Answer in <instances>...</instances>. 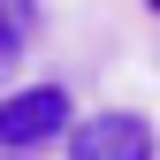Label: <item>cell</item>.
<instances>
[{
  "label": "cell",
  "instance_id": "6da1fadb",
  "mask_svg": "<svg viewBox=\"0 0 160 160\" xmlns=\"http://www.w3.org/2000/svg\"><path fill=\"white\" fill-rule=\"evenodd\" d=\"M61 130H69V92L61 84H31V92L0 99V152H31Z\"/></svg>",
  "mask_w": 160,
  "mask_h": 160
},
{
  "label": "cell",
  "instance_id": "7a4b0ae2",
  "mask_svg": "<svg viewBox=\"0 0 160 160\" xmlns=\"http://www.w3.org/2000/svg\"><path fill=\"white\" fill-rule=\"evenodd\" d=\"M152 122L145 114H92V122H76V137H69V160H152Z\"/></svg>",
  "mask_w": 160,
  "mask_h": 160
},
{
  "label": "cell",
  "instance_id": "3957f363",
  "mask_svg": "<svg viewBox=\"0 0 160 160\" xmlns=\"http://www.w3.org/2000/svg\"><path fill=\"white\" fill-rule=\"evenodd\" d=\"M31 0H0V76H15V61H23V46H31Z\"/></svg>",
  "mask_w": 160,
  "mask_h": 160
},
{
  "label": "cell",
  "instance_id": "277c9868",
  "mask_svg": "<svg viewBox=\"0 0 160 160\" xmlns=\"http://www.w3.org/2000/svg\"><path fill=\"white\" fill-rule=\"evenodd\" d=\"M152 8H160V0H152Z\"/></svg>",
  "mask_w": 160,
  "mask_h": 160
},
{
  "label": "cell",
  "instance_id": "5b68a950",
  "mask_svg": "<svg viewBox=\"0 0 160 160\" xmlns=\"http://www.w3.org/2000/svg\"><path fill=\"white\" fill-rule=\"evenodd\" d=\"M15 160H23V152H15Z\"/></svg>",
  "mask_w": 160,
  "mask_h": 160
}]
</instances>
